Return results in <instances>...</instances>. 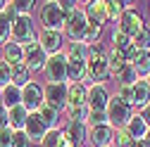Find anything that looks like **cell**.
<instances>
[{"label":"cell","mask_w":150,"mask_h":147,"mask_svg":"<svg viewBox=\"0 0 150 147\" xmlns=\"http://www.w3.org/2000/svg\"><path fill=\"white\" fill-rule=\"evenodd\" d=\"M100 36H103V26H93V24H88V29H86V33H83V41H81V43H86V45H96V43H100Z\"/></svg>","instance_id":"obj_35"},{"label":"cell","mask_w":150,"mask_h":147,"mask_svg":"<svg viewBox=\"0 0 150 147\" xmlns=\"http://www.w3.org/2000/svg\"><path fill=\"white\" fill-rule=\"evenodd\" d=\"M10 83H12V66L0 60V88H5Z\"/></svg>","instance_id":"obj_38"},{"label":"cell","mask_w":150,"mask_h":147,"mask_svg":"<svg viewBox=\"0 0 150 147\" xmlns=\"http://www.w3.org/2000/svg\"><path fill=\"white\" fill-rule=\"evenodd\" d=\"M134 147H148V145H145V140H136V142H134Z\"/></svg>","instance_id":"obj_44"},{"label":"cell","mask_w":150,"mask_h":147,"mask_svg":"<svg viewBox=\"0 0 150 147\" xmlns=\"http://www.w3.org/2000/svg\"><path fill=\"white\" fill-rule=\"evenodd\" d=\"M5 7H7V3H5V0H0V14L5 12Z\"/></svg>","instance_id":"obj_45"},{"label":"cell","mask_w":150,"mask_h":147,"mask_svg":"<svg viewBox=\"0 0 150 147\" xmlns=\"http://www.w3.org/2000/svg\"><path fill=\"white\" fill-rule=\"evenodd\" d=\"M105 114H107V126L112 128V131H122V128L129 123V119H131V107L124 104L117 95H110Z\"/></svg>","instance_id":"obj_3"},{"label":"cell","mask_w":150,"mask_h":147,"mask_svg":"<svg viewBox=\"0 0 150 147\" xmlns=\"http://www.w3.org/2000/svg\"><path fill=\"white\" fill-rule=\"evenodd\" d=\"M112 78H115L119 85H134V83L138 81V74H136V69L131 66V64H124V66H122Z\"/></svg>","instance_id":"obj_26"},{"label":"cell","mask_w":150,"mask_h":147,"mask_svg":"<svg viewBox=\"0 0 150 147\" xmlns=\"http://www.w3.org/2000/svg\"><path fill=\"white\" fill-rule=\"evenodd\" d=\"M86 123H88L91 128H93V126H105V123H107V114H105V112H91V109H88Z\"/></svg>","instance_id":"obj_37"},{"label":"cell","mask_w":150,"mask_h":147,"mask_svg":"<svg viewBox=\"0 0 150 147\" xmlns=\"http://www.w3.org/2000/svg\"><path fill=\"white\" fill-rule=\"evenodd\" d=\"M29 83H31V71H29L24 64L12 66V85L24 88V85H29Z\"/></svg>","instance_id":"obj_28"},{"label":"cell","mask_w":150,"mask_h":147,"mask_svg":"<svg viewBox=\"0 0 150 147\" xmlns=\"http://www.w3.org/2000/svg\"><path fill=\"white\" fill-rule=\"evenodd\" d=\"M88 29V19H86V14L83 10H74L69 17H67V24H64V33H67V38H71V43H81L83 41V33Z\"/></svg>","instance_id":"obj_6"},{"label":"cell","mask_w":150,"mask_h":147,"mask_svg":"<svg viewBox=\"0 0 150 147\" xmlns=\"http://www.w3.org/2000/svg\"><path fill=\"white\" fill-rule=\"evenodd\" d=\"M48 131H50V128L41 121V116L36 112H31L29 119H26V123H24V135L29 138V142H43V138H45Z\"/></svg>","instance_id":"obj_14"},{"label":"cell","mask_w":150,"mask_h":147,"mask_svg":"<svg viewBox=\"0 0 150 147\" xmlns=\"http://www.w3.org/2000/svg\"><path fill=\"white\" fill-rule=\"evenodd\" d=\"M36 41H38L41 50L48 55V57H50V55L62 52V43H64L62 31H48V29H41V33L36 36Z\"/></svg>","instance_id":"obj_11"},{"label":"cell","mask_w":150,"mask_h":147,"mask_svg":"<svg viewBox=\"0 0 150 147\" xmlns=\"http://www.w3.org/2000/svg\"><path fill=\"white\" fill-rule=\"evenodd\" d=\"M124 5L126 3H119V0H107V3H105V17H107V22H119L122 12L126 10Z\"/></svg>","instance_id":"obj_30"},{"label":"cell","mask_w":150,"mask_h":147,"mask_svg":"<svg viewBox=\"0 0 150 147\" xmlns=\"http://www.w3.org/2000/svg\"><path fill=\"white\" fill-rule=\"evenodd\" d=\"M131 41H134L136 52H150V26H143Z\"/></svg>","instance_id":"obj_29"},{"label":"cell","mask_w":150,"mask_h":147,"mask_svg":"<svg viewBox=\"0 0 150 147\" xmlns=\"http://www.w3.org/2000/svg\"><path fill=\"white\" fill-rule=\"evenodd\" d=\"M38 19H41V26L48 31H62L67 24V17L60 10V3H55V0L38 3Z\"/></svg>","instance_id":"obj_2"},{"label":"cell","mask_w":150,"mask_h":147,"mask_svg":"<svg viewBox=\"0 0 150 147\" xmlns=\"http://www.w3.org/2000/svg\"><path fill=\"white\" fill-rule=\"evenodd\" d=\"M10 38L17 45H26V43L36 41V26H33L31 17H19V14L14 17L12 26H10Z\"/></svg>","instance_id":"obj_4"},{"label":"cell","mask_w":150,"mask_h":147,"mask_svg":"<svg viewBox=\"0 0 150 147\" xmlns=\"http://www.w3.org/2000/svg\"><path fill=\"white\" fill-rule=\"evenodd\" d=\"M41 147H62V128H50L41 142Z\"/></svg>","instance_id":"obj_33"},{"label":"cell","mask_w":150,"mask_h":147,"mask_svg":"<svg viewBox=\"0 0 150 147\" xmlns=\"http://www.w3.org/2000/svg\"><path fill=\"white\" fill-rule=\"evenodd\" d=\"M3 62H7L10 66L24 64V52H22V45H17V43L7 41V43L3 45Z\"/></svg>","instance_id":"obj_21"},{"label":"cell","mask_w":150,"mask_h":147,"mask_svg":"<svg viewBox=\"0 0 150 147\" xmlns=\"http://www.w3.org/2000/svg\"><path fill=\"white\" fill-rule=\"evenodd\" d=\"M117 24H119L117 31H122L124 36H129V38H134V36L145 26L143 19H141V14H138L134 7H126V10L122 12V17H119V22H117Z\"/></svg>","instance_id":"obj_10"},{"label":"cell","mask_w":150,"mask_h":147,"mask_svg":"<svg viewBox=\"0 0 150 147\" xmlns=\"http://www.w3.org/2000/svg\"><path fill=\"white\" fill-rule=\"evenodd\" d=\"M86 78H91L93 83H100V85H105V81L112 78V74H110V64H107V50H105L100 43L88 45Z\"/></svg>","instance_id":"obj_1"},{"label":"cell","mask_w":150,"mask_h":147,"mask_svg":"<svg viewBox=\"0 0 150 147\" xmlns=\"http://www.w3.org/2000/svg\"><path fill=\"white\" fill-rule=\"evenodd\" d=\"M83 81H86V62L67 60V83H83Z\"/></svg>","instance_id":"obj_20"},{"label":"cell","mask_w":150,"mask_h":147,"mask_svg":"<svg viewBox=\"0 0 150 147\" xmlns=\"http://www.w3.org/2000/svg\"><path fill=\"white\" fill-rule=\"evenodd\" d=\"M145 83H148V88H150V74H148V78H145Z\"/></svg>","instance_id":"obj_47"},{"label":"cell","mask_w":150,"mask_h":147,"mask_svg":"<svg viewBox=\"0 0 150 147\" xmlns=\"http://www.w3.org/2000/svg\"><path fill=\"white\" fill-rule=\"evenodd\" d=\"M107 64H110V74L115 76V74H117V71L126 64V60L122 57V55H119L115 48H110V50H107Z\"/></svg>","instance_id":"obj_32"},{"label":"cell","mask_w":150,"mask_h":147,"mask_svg":"<svg viewBox=\"0 0 150 147\" xmlns=\"http://www.w3.org/2000/svg\"><path fill=\"white\" fill-rule=\"evenodd\" d=\"M112 138H115V131L105 123V126H93L91 131H88V142L93 147H110L112 145Z\"/></svg>","instance_id":"obj_16"},{"label":"cell","mask_w":150,"mask_h":147,"mask_svg":"<svg viewBox=\"0 0 150 147\" xmlns=\"http://www.w3.org/2000/svg\"><path fill=\"white\" fill-rule=\"evenodd\" d=\"M41 104H43V88L36 81H31L29 85L22 88V107L31 114V112H38Z\"/></svg>","instance_id":"obj_12"},{"label":"cell","mask_w":150,"mask_h":147,"mask_svg":"<svg viewBox=\"0 0 150 147\" xmlns=\"http://www.w3.org/2000/svg\"><path fill=\"white\" fill-rule=\"evenodd\" d=\"M69 112H79V109H88L86 104V85L83 83H67V107Z\"/></svg>","instance_id":"obj_13"},{"label":"cell","mask_w":150,"mask_h":147,"mask_svg":"<svg viewBox=\"0 0 150 147\" xmlns=\"http://www.w3.org/2000/svg\"><path fill=\"white\" fill-rule=\"evenodd\" d=\"M141 119H143V121L148 123V128H150V102H148V104L141 109Z\"/></svg>","instance_id":"obj_42"},{"label":"cell","mask_w":150,"mask_h":147,"mask_svg":"<svg viewBox=\"0 0 150 147\" xmlns=\"http://www.w3.org/2000/svg\"><path fill=\"white\" fill-rule=\"evenodd\" d=\"M64 135L74 142V145H79L83 147V140L88 138V131H86V123H79V121H69L67 128H64Z\"/></svg>","instance_id":"obj_23"},{"label":"cell","mask_w":150,"mask_h":147,"mask_svg":"<svg viewBox=\"0 0 150 147\" xmlns=\"http://www.w3.org/2000/svg\"><path fill=\"white\" fill-rule=\"evenodd\" d=\"M107 102H110V93H107L105 85L93 83V85L86 88V104H88L91 112H105Z\"/></svg>","instance_id":"obj_9"},{"label":"cell","mask_w":150,"mask_h":147,"mask_svg":"<svg viewBox=\"0 0 150 147\" xmlns=\"http://www.w3.org/2000/svg\"><path fill=\"white\" fill-rule=\"evenodd\" d=\"M67 60H88V45L86 43H69L67 52H64Z\"/></svg>","instance_id":"obj_31"},{"label":"cell","mask_w":150,"mask_h":147,"mask_svg":"<svg viewBox=\"0 0 150 147\" xmlns=\"http://www.w3.org/2000/svg\"><path fill=\"white\" fill-rule=\"evenodd\" d=\"M7 126V109L0 104V128H5Z\"/></svg>","instance_id":"obj_43"},{"label":"cell","mask_w":150,"mask_h":147,"mask_svg":"<svg viewBox=\"0 0 150 147\" xmlns=\"http://www.w3.org/2000/svg\"><path fill=\"white\" fill-rule=\"evenodd\" d=\"M12 135H14V131H12L10 126L0 128V147H10L12 145Z\"/></svg>","instance_id":"obj_41"},{"label":"cell","mask_w":150,"mask_h":147,"mask_svg":"<svg viewBox=\"0 0 150 147\" xmlns=\"http://www.w3.org/2000/svg\"><path fill=\"white\" fill-rule=\"evenodd\" d=\"M10 26H12V22L5 14H0V45H5L10 41Z\"/></svg>","instance_id":"obj_39"},{"label":"cell","mask_w":150,"mask_h":147,"mask_svg":"<svg viewBox=\"0 0 150 147\" xmlns=\"http://www.w3.org/2000/svg\"><path fill=\"white\" fill-rule=\"evenodd\" d=\"M0 104H3L5 109H12L17 104H22V88H17V85H5V88H0Z\"/></svg>","instance_id":"obj_19"},{"label":"cell","mask_w":150,"mask_h":147,"mask_svg":"<svg viewBox=\"0 0 150 147\" xmlns=\"http://www.w3.org/2000/svg\"><path fill=\"white\" fill-rule=\"evenodd\" d=\"M22 52H24V66L33 74V71H43L45 66V60H48V55L41 50L38 41H31L26 45H22Z\"/></svg>","instance_id":"obj_7"},{"label":"cell","mask_w":150,"mask_h":147,"mask_svg":"<svg viewBox=\"0 0 150 147\" xmlns=\"http://www.w3.org/2000/svg\"><path fill=\"white\" fill-rule=\"evenodd\" d=\"M112 48H115L122 57L126 60V64H131L134 62V57H136V48H134V41L129 38V36H124L122 31H112Z\"/></svg>","instance_id":"obj_15"},{"label":"cell","mask_w":150,"mask_h":147,"mask_svg":"<svg viewBox=\"0 0 150 147\" xmlns=\"http://www.w3.org/2000/svg\"><path fill=\"white\" fill-rule=\"evenodd\" d=\"M145 145L150 147V131H148V135H145Z\"/></svg>","instance_id":"obj_46"},{"label":"cell","mask_w":150,"mask_h":147,"mask_svg":"<svg viewBox=\"0 0 150 147\" xmlns=\"http://www.w3.org/2000/svg\"><path fill=\"white\" fill-rule=\"evenodd\" d=\"M10 147H31V142H29V138L24 135V131H14L12 145H10Z\"/></svg>","instance_id":"obj_40"},{"label":"cell","mask_w":150,"mask_h":147,"mask_svg":"<svg viewBox=\"0 0 150 147\" xmlns=\"http://www.w3.org/2000/svg\"><path fill=\"white\" fill-rule=\"evenodd\" d=\"M124 131L134 138V140H145V135H148V123L141 119V114H131V119H129V123L124 126Z\"/></svg>","instance_id":"obj_18"},{"label":"cell","mask_w":150,"mask_h":147,"mask_svg":"<svg viewBox=\"0 0 150 147\" xmlns=\"http://www.w3.org/2000/svg\"><path fill=\"white\" fill-rule=\"evenodd\" d=\"M117 97H119L124 104L134 107V85H119V90H117Z\"/></svg>","instance_id":"obj_36"},{"label":"cell","mask_w":150,"mask_h":147,"mask_svg":"<svg viewBox=\"0 0 150 147\" xmlns=\"http://www.w3.org/2000/svg\"><path fill=\"white\" fill-rule=\"evenodd\" d=\"M43 71L48 76V83H67V57H64V52L50 55L45 60Z\"/></svg>","instance_id":"obj_5"},{"label":"cell","mask_w":150,"mask_h":147,"mask_svg":"<svg viewBox=\"0 0 150 147\" xmlns=\"http://www.w3.org/2000/svg\"><path fill=\"white\" fill-rule=\"evenodd\" d=\"M131 66L136 69L138 74V78H148V74H150V52H136V57L134 62H131Z\"/></svg>","instance_id":"obj_25"},{"label":"cell","mask_w":150,"mask_h":147,"mask_svg":"<svg viewBox=\"0 0 150 147\" xmlns=\"http://www.w3.org/2000/svg\"><path fill=\"white\" fill-rule=\"evenodd\" d=\"M43 102L52 107L55 112L67 107V83H45L43 88Z\"/></svg>","instance_id":"obj_8"},{"label":"cell","mask_w":150,"mask_h":147,"mask_svg":"<svg viewBox=\"0 0 150 147\" xmlns=\"http://www.w3.org/2000/svg\"><path fill=\"white\" fill-rule=\"evenodd\" d=\"M148 102H150V88H148V83L143 78H138L134 83V107L143 109Z\"/></svg>","instance_id":"obj_24"},{"label":"cell","mask_w":150,"mask_h":147,"mask_svg":"<svg viewBox=\"0 0 150 147\" xmlns=\"http://www.w3.org/2000/svg\"><path fill=\"white\" fill-rule=\"evenodd\" d=\"M36 114L41 116V121H43L48 128H57V121H60V112H55V109H52V107H48L45 102L38 107V112H36Z\"/></svg>","instance_id":"obj_27"},{"label":"cell","mask_w":150,"mask_h":147,"mask_svg":"<svg viewBox=\"0 0 150 147\" xmlns=\"http://www.w3.org/2000/svg\"><path fill=\"white\" fill-rule=\"evenodd\" d=\"M134 142L136 140L122 128V131H115V138H112V145L110 147H134Z\"/></svg>","instance_id":"obj_34"},{"label":"cell","mask_w":150,"mask_h":147,"mask_svg":"<svg viewBox=\"0 0 150 147\" xmlns=\"http://www.w3.org/2000/svg\"><path fill=\"white\" fill-rule=\"evenodd\" d=\"M83 14H86L88 24H93V26H103V24L107 22V17H105V3H103V0H93V3H86Z\"/></svg>","instance_id":"obj_17"},{"label":"cell","mask_w":150,"mask_h":147,"mask_svg":"<svg viewBox=\"0 0 150 147\" xmlns=\"http://www.w3.org/2000/svg\"><path fill=\"white\" fill-rule=\"evenodd\" d=\"M26 119H29V112H26L22 104H17V107L7 109V126L12 128V131H24Z\"/></svg>","instance_id":"obj_22"}]
</instances>
